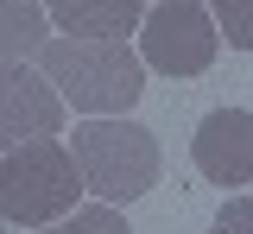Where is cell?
<instances>
[{"label": "cell", "instance_id": "1", "mask_svg": "<svg viewBox=\"0 0 253 234\" xmlns=\"http://www.w3.org/2000/svg\"><path fill=\"white\" fill-rule=\"evenodd\" d=\"M38 70H44V82L63 95V108H76V114H89V120L126 114L133 101L146 95V64H139V51H126L114 38H44Z\"/></svg>", "mask_w": 253, "mask_h": 234}, {"label": "cell", "instance_id": "2", "mask_svg": "<svg viewBox=\"0 0 253 234\" xmlns=\"http://www.w3.org/2000/svg\"><path fill=\"white\" fill-rule=\"evenodd\" d=\"M70 152H76V171H83V190L108 202V209H121V202H139L146 190L158 184V139L152 127H139V120H83L76 133H70Z\"/></svg>", "mask_w": 253, "mask_h": 234}, {"label": "cell", "instance_id": "3", "mask_svg": "<svg viewBox=\"0 0 253 234\" xmlns=\"http://www.w3.org/2000/svg\"><path fill=\"white\" fill-rule=\"evenodd\" d=\"M83 196V171L76 152L63 139H26L0 158V222H19V228H51L63 222Z\"/></svg>", "mask_w": 253, "mask_h": 234}, {"label": "cell", "instance_id": "4", "mask_svg": "<svg viewBox=\"0 0 253 234\" xmlns=\"http://www.w3.org/2000/svg\"><path fill=\"white\" fill-rule=\"evenodd\" d=\"M221 51V32L203 0H158L139 19V64L158 76H203Z\"/></svg>", "mask_w": 253, "mask_h": 234}, {"label": "cell", "instance_id": "5", "mask_svg": "<svg viewBox=\"0 0 253 234\" xmlns=\"http://www.w3.org/2000/svg\"><path fill=\"white\" fill-rule=\"evenodd\" d=\"M63 133V95L44 82L38 64H0V146L26 139H57Z\"/></svg>", "mask_w": 253, "mask_h": 234}, {"label": "cell", "instance_id": "6", "mask_svg": "<svg viewBox=\"0 0 253 234\" xmlns=\"http://www.w3.org/2000/svg\"><path fill=\"white\" fill-rule=\"evenodd\" d=\"M196 171L221 184V190H234V184H253V114L247 108H215V114H203V127H196Z\"/></svg>", "mask_w": 253, "mask_h": 234}, {"label": "cell", "instance_id": "7", "mask_svg": "<svg viewBox=\"0 0 253 234\" xmlns=\"http://www.w3.org/2000/svg\"><path fill=\"white\" fill-rule=\"evenodd\" d=\"M44 19L63 38H114V44H126V32H139L146 6L139 0H44Z\"/></svg>", "mask_w": 253, "mask_h": 234}, {"label": "cell", "instance_id": "8", "mask_svg": "<svg viewBox=\"0 0 253 234\" xmlns=\"http://www.w3.org/2000/svg\"><path fill=\"white\" fill-rule=\"evenodd\" d=\"M44 0H0V64H26L44 51Z\"/></svg>", "mask_w": 253, "mask_h": 234}, {"label": "cell", "instance_id": "9", "mask_svg": "<svg viewBox=\"0 0 253 234\" xmlns=\"http://www.w3.org/2000/svg\"><path fill=\"white\" fill-rule=\"evenodd\" d=\"M32 234H133V228H126L121 209L95 202V209H70L63 222H51V228H32Z\"/></svg>", "mask_w": 253, "mask_h": 234}, {"label": "cell", "instance_id": "10", "mask_svg": "<svg viewBox=\"0 0 253 234\" xmlns=\"http://www.w3.org/2000/svg\"><path fill=\"white\" fill-rule=\"evenodd\" d=\"M209 19L234 51H253V0H209Z\"/></svg>", "mask_w": 253, "mask_h": 234}, {"label": "cell", "instance_id": "11", "mask_svg": "<svg viewBox=\"0 0 253 234\" xmlns=\"http://www.w3.org/2000/svg\"><path fill=\"white\" fill-rule=\"evenodd\" d=\"M209 234H253V196H228Z\"/></svg>", "mask_w": 253, "mask_h": 234}, {"label": "cell", "instance_id": "12", "mask_svg": "<svg viewBox=\"0 0 253 234\" xmlns=\"http://www.w3.org/2000/svg\"><path fill=\"white\" fill-rule=\"evenodd\" d=\"M0 234H6V222H0Z\"/></svg>", "mask_w": 253, "mask_h": 234}]
</instances>
